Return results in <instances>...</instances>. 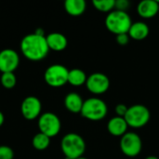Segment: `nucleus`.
<instances>
[{
    "mask_svg": "<svg viewBox=\"0 0 159 159\" xmlns=\"http://www.w3.org/2000/svg\"><path fill=\"white\" fill-rule=\"evenodd\" d=\"M86 86L89 92L100 95L105 93L109 89L110 80L108 76L102 73H93L88 77Z\"/></svg>",
    "mask_w": 159,
    "mask_h": 159,
    "instance_id": "9",
    "label": "nucleus"
},
{
    "mask_svg": "<svg viewBox=\"0 0 159 159\" xmlns=\"http://www.w3.org/2000/svg\"><path fill=\"white\" fill-rule=\"evenodd\" d=\"M76 159H88V158H86V157H79V158H76Z\"/></svg>",
    "mask_w": 159,
    "mask_h": 159,
    "instance_id": "28",
    "label": "nucleus"
},
{
    "mask_svg": "<svg viewBox=\"0 0 159 159\" xmlns=\"http://www.w3.org/2000/svg\"><path fill=\"white\" fill-rule=\"evenodd\" d=\"M108 113V107L105 102L99 98H89L83 103L81 115L90 121L102 120Z\"/></svg>",
    "mask_w": 159,
    "mask_h": 159,
    "instance_id": "4",
    "label": "nucleus"
},
{
    "mask_svg": "<svg viewBox=\"0 0 159 159\" xmlns=\"http://www.w3.org/2000/svg\"><path fill=\"white\" fill-rule=\"evenodd\" d=\"M20 63L19 54L11 48L0 51V71L2 73H13Z\"/></svg>",
    "mask_w": 159,
    "mask_h": 159,
    "instance_id": "10",
    "label": "nucleus"
},
{
    "mask_svg": "<svg viewBox=\"0 0 159 159\" xmlns=\"http://www.w3.org/2000/svg\"><path fill=\"white\" fill-rule=\"evenodd\" d=\"M42 105L40 100L35 96L26 97L20 105V110L23 117L27 120L35 119L41 112Z\"/></svg>",
    "mask_w": 159,
    "mask_h": 159,
    "instance_id": "11",
    "label": "nucleus"
},
{
    "mask_svg": "<svg viewBox=\"0 0 159 159\" xmlns=\"http://www.w3.org/2000/svg\"><path fill=\"white\" fill-rule=\"evenodd\" d=\"M4 120H5V116H4L3 113L0 111V127L3 125V123H4Z\"/></svg>",
    "mask_w": 159,
    "mask_h": 159,
    "instance_id": "26",
    "label": "nucleus"
},
{
    "mask_svg": "<svg viewBox=\"0 0 159 159\" xmlns=\"http://www.w3.org/2000/svg\"><path fill=\"white\" fill-rule=\"evenodd\" d=\"M129 125L124 117L121 116H115L112 117L107 124V129L109 133L115 137H122L128 131Z\"/></svg>",
    "mask_w": 159,
    "mask_h": 159,
    "instance_id": "12",
    "label": "nucleus"
},
{
    "mask_svg": "<svg viewBox=\"0 0 159 159\" xmlns=\"http://www.w3.org/2000/svg\"><path fill=\"white\" fill-rule=\"evenodd\" d=\"M61 148L66 159H76L83 157L86 151V143L77 133L66 134L61 142Z\"/></svg>",
    "mask_w": 159,
    "mask_h": 159,
    "instance_id": "2",
    "label": "nucleus"
},
{
    "mask_svg": "<svg viewBox=\"0 0 159 159\" xmlns=\"http://www.w3.org/2000/svg\"><path fill=\"white\" fill-rule=\"evenodd\" d=\"M46 38L49 49L55 51H61L65 49L68 44L66 36L61 33H51L48 34Z\"/></svg>",
    "mask_w": 159,
    "mask_h": 159,
    "instance_id": "14",
    "label": "nucleus"
},
{
    "mask_svg": "<svg viewBox=\"0 0 159 159\" xmlns=\"http://www.w3.org/2000/svg\"><path fill=\"white\" fill-rule=\"evenodd\" d=\"M158 14H159V7H158Z\"/></svg>",
    "mask_w": 159,
    "mask_h": 159,
    "instance_id": "29",
    "label": "nucleus"
},
{
    "mask_svg": "<svg viewBox=\"0 0 159 159\" xmlns=\"http://www.w3.org/2000/svg\"><path fill=\"white\" fill-rule=\"evenodd\" d=\"M68 74L69 70L64 65L52 64L45 71L44 79L50 87L59 88L68 83Z\"/></svg>",
    "mask_w": 159,
    "mask_h": 159,
    "instance_id": "6",
    "label": "nucleus"
},
{
    "mask_svg": "<svg viewBox=\"0 0 159 159\" xmlns=\"http://www.w3.org/2000/svg\"><path fill=\"white\" fill-rule=\"evenodd\" d=\"M92 4L97 10L110 13L115 8L116 0H93Z\"/></svg>",
    "mask_w": 159,
    "mask_h": 159,
    "instance_id": "20",
    "label": "nucleus"
},
{
    "mask_svg": "<svg viewBox=\"0 0 159 159\" xmlns=\"http://www.w3.org/2000/svg\"><path fill=\"white\" fill-rule=\"evenodd\" d=\"M14 152L13 150L7 145L0 146V159H13Z\"/></svg>",
    "mask_w": 159,
    "mask_h": 159,
    "instance_id": "22",
    "label": "nucleus"
},
{
    "mask_svg": "<svg viewBox=\"0 0 159 159\" xmlns=\"http://www.w3.org/2000/svg\"><path fill=\"white\" fill-rule=\"evenodd\" d=\"M33 146L38 151L46 150L50 143V138L41 132L36 133L33 138Z\"/></svg>",
    "mask_w": 159,
    "mask_h": 159,
    "instance_id": "19",
    "label": "nucleus"
},
{
    "mask_svg": "<svg viewBox=\"0 0 159 159\" xmlns=\"http://www.w3.org/2000/svg\"><path fill=\"white\" fill-rule=\"evenodd\" d=\"M128 109L129 107L124 104V103H119L116 106V113L117 115V116H121V117H124L128 112Z\"/></svg>",
    "mask_w": 159,
    "mask_h": 159,
    "instance_id": "24",
    "label": "nucleus"
},
{
    "mask_svg": "<svg viewBox=\"0 0 159 159\" xmlns=\"http://www.w3.org/2000/svg\"><path fill=\"white\" fill-rule=\"evenodd\" d=\"M20 50L24 57L30 61H41L48 55L49 48L42 29H36L34 33L26 34L20 41Z\"/></svg>",
    "mask_w": 159,
    "mask_h": 159,
    "instance_id": "1",
    "label": "nucleus"
},
{
    "mask_svg": "<svg viewBox=\"0 0 159 159\" xmlns=\"http://www.w3.org/2000/svg\"><path fill=\"white\" fill-rule=\"evenodd\" d=\"M131 24V18L127 11L115 9L111 11L105 18V26L107 30L116 35L128 34Z\"/></svg>",
    "mask_w": 159,
    "mask_h": 159,
    "instance_id": "3",
    "label": "nucleus"
},
{
    "mask_svg": "<svg viewBox=\"0 0 159 159\" xmlns=\"http://www.w3.org/2000/svg\"><path fill=\"white\" fill-rule=\"evenodd\" d=\"M159 2L156 0H143L137 7L138 14L144 19L154 18L158 14Z\"/></svg>",
    "mask_w": 159,
    "mask_h": 159,
    "instance_id": "13",
    "label": "nucleus"
},
{
    "mask_svg": "<svg viewBox=\"0 0 159 159\" xmlns=\"http://www.w3.org/2000/svg\"><path fill=\"white\" fill-rule=\"evenodd\" d=\"M129 38L130 37H129V34H121L116 35V42L120 46H126L129 44Z\"/></svg>",
    "mask_w": 159,
    "mask_h": 159,
    "instance_id": "25",
    "label": "nucleus"
},
{
    "mask_svg": "<svg viewBox=\"0 0 159 159\" xmlns=\"http://www.w3.org/2000/svg\"><path fill=\"white\" fill-rule=\"evenodd\" d=\"M64 8L69 15L77 17L85 12L87 3L85 0H66L64 2Z\"/></svg>",
    "mask_w": 159,
    "mask_h": 159,
    "instance_id": "17",
    "label": "nucleus"
},
{
    "mask_svg": "<svg viewBox=\"0 0 159 159\" xmlns=\"http://www.w3.org/2000/svg\"><path fill=\"white\" fill-rule=\"evenodd\" d=\"M129 2L128 0H116V6L115 8L116 10H121V11H126L129 6Z\"/></svg>",
    "mask_w": 159,
    "mask_h": 159,
    "instance_id": "23",
    "label": "nucleus"
},
{
    "mask_svg": "<svg viewBox=\"0 0 159 159\" xmlns=\"http://www.w3.org/2000/svg\"><path fill=\"white\" fill-rule=\"evenodd\" d=\"M128 34H129V37L131 39L141 41V40L145 39L148 36V34H149V27L143 21L132 22Z\"/></svg>",
    "mask_w": 159,
    "mask_h": 159,
    "instance_id": "15",
    "label": "nucleus"
},
{
    "mask_svg": "<svg viewBox=\"0 0 159 159\" xmlns=\"http://www.w3.org/2000/svg\"><path fill=\"white\" fill-rule=\"evenodd\" d=\"M0 80H1V84L6 89H12L15 87L17 83V78L14 73H2Z\"/></svg>",
    "mask_w": 159,
    "mask_h": 159,
    "instance_id": "21",
    "label": "nucleus"
},
{
    "mask_svg": "<svg viewBox=\"0 0 159 159\" xmlns=\"http://www.w3.org/2000/svg\"><path fill=\"white\" fill-rule=\"evenodd\" d=\"M88 79V76L86 73L78 68H75L72 70H69L68 74V83L75 87H79L84 84H86Z\"/></svg>",
    "mask_w": 159,
    "mask_h": 159,
    "instance_id": "18",
    "label": "nucleus"
},
{
    "mask_svg": "<svg viewBox=\"0 0 159 159\" xmlns=\"http://www.w3.org/2000/svg\"><path fill=\"white\" fill-rule=\"evenodd\" d=\"M145 159H159L157 157H155V156H149V157H147Z\"/></svg>",
    "mask_w": 159,
    "mask_h": 159,
    "instance_id": "27",
    "label": "nucleus"
},
{
    "mask_svg": "<svg viewBox=\"0 0 159 159\" xmlns=\"http://www.w3.org/2000/svg\"><path fill=\"white\" fill-rule=\"evenodd\" d=\"M151 114L148 108L143 104H134L129 107L124 116L129 127L133 129H141L144 127L150 120Z\"/></svg>",
    "mask_w": 159,
    "mask_h": 159,
    "instance_id": "5",
    "label": "nucleus"
},
{
    "mask_svg": "<svg viewBox=\"0 0 159 159\" xmlns=\"http://www.w3.org/2000/svg\"><path fill=\"white\" fill-rule=\"evenodd\" d=\"M38 127L41 133L52 138L59 134L61 123L57 115L51 112H46L39 117Z\"/></svg>",
    "mask_w": 159,
    "mask_h": 159,
    "instance_id": "7",
    "label": "nucleus"
},
{
    "mask_svg": "<svg viewBox=\"0 0 159 159\" xmlns=\"http://www.w3.org/2000/svg\"><path fill=\"white\" fill-rule=\"evenodd\" d=\"M83 103H84V101L82 100L81 96L75 92L68 93L65 96L64 105L66 109L71 113H74V114L81 113Z\"/></svg>",
    "mask_w": 159,
    "mask_h": 159,
    "instance_id": "16",
    "label": "nucleus"
},
{
    "mask_svg": "<svg viewBox=\"0 0 159 159\" xmlns=\"http://www.w3.org/2000/svg\"><path fill=\"white\" fill-rule=\"evenodd\" d=\"M119 145L121 152L125 156L129 157H135L142 151L143 142L141 137L137 133L127 132L121 137Z\"/></svg>",
    "mask_w": 159,
    "mask_h": 159,
    "instance_id": "8",
    "label": "nucleus"
}]
</instances>
